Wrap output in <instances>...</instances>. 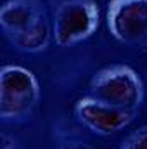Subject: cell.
I'll return each mask as SVG.
<instances>
[{
	"instance_id": "1",
	"label": "cell",
	"mask_w": 147,
	"mask_h": 149,
	"mask_svg": "<svg viewBox=\"0 0 147 149\" xmlns=\"http://www.w3.org/2000/svg\"><path fill=\"white\" fill-rule=\"evenodd\" d=\"M40 101L37 76L19 64H5L0 71V118L19 123L28 120Z\"/></svg>"
},
{
	"instance_id": "6",
	"label": "cell",
	"mask_w": 147,
	"mask_h": 149,
	"mask_svg": "<svg viewBox=\"0 0 147 149\" xmlns=\"http://www.w3.org/2000/svg\"><path fill=\"white\" fill-rule=\"evenodd\" d=\"M47 16L40 0H7L0 9V24L5 35H16L28 30Z\"/></svg>"
},
{
	"instance_id": "3",
	"label": "cell",
	"mask_w": 147,
	"mask_h": 149,
	"mask_svg": "<svg viewBox=\"0 0 147 149\" xmlns=\"http://www.w3.org/2000/svg\"><path fill=\"white\" fill-rule=\"evenodd\" d=\"M101 14L95 0H64L52 16V35L59 47H71L90 38L99 28Z\"/></svg>"
},
{
	"instance_id": "5",
	"label": "cell",
	"mask_w": 147,
	"mask_h": 149,
	"mask_svg": "<svg viewBox=\"0 0 147 149\" xmlns=\"http://www.w3.org/2000/svg\"><path fill=\"white\" fill-rule=\"evenodd\" d=\"M109 33L121 43L147 42V0H109L106 9Z\"/></svg>"
},
{
	"instance_id": "11",
	"label": "cell",
	"mask_w": 147,
	"mask_h": 149,
	"mask_svg": "<svg viewBox=\"0 0 147 149\" xmlns=\"http://www.w3.org/2000/svg\"><path fill=\"white\" fill-rule=\"evenodd\" d=\"M142 50L147 54V42H144V43H142Z\"/></svg>"
},
{
	"instance_id": "10",
	"label": "cell",
	"mask_w": 147,
	"mask_h": 149,
	"mask_svg": "<svg viewBox=\"0 0 147 149\" xmlns=\"http://www.w3.org/2000/svg\"><path fill=\"white\" fill-rule=\"evenodd\" d=\"M2 149H17L16 139L10 137V135H7V134H3L2 135Z\"/></svg>"
},
{
	"instance_id": "9",
	"label": "cell",
	"mask_w": 147,
	"mask_h": 149,
	"mask_svg": "<svg viewBox=\"0 0 147 149\" xmlns=\"http://www.w3.org/2000/svg\"><path fill=\"white\" fill-rule=\"evenodd\" d=\"M57 149H97V148H94L92 144H87L83 141H66V142L59 144Z\"/></svg>"
},
{
	"instance_id": "7",
	"label": "cell",
	"mask_w": 147,
	"mask_h": 149,
	"mask_svg": "<svg viewBox=\"0 0 147 149\" xmlns=\"http://www.w3.org/2000/svg\"><path fill=\"white\" fill-rule=\"evenodd\" d=\"M9 42L12 43V47L19 52H26V54H38L43 52L50 40H54L52 35V21H49L47 16H43L38 23L33 26H30L24 31H19L16 35H9Z\"/></svg>"
},
{
	"instance_id": "4",
	"label": "cell",
	"mask_w": 147,
	"mask_h": 149,
	"mask_svg": "<svg viewBox=\"0 0 147 149\" xmlns=\"http://www.w3.org/2000/svg\"><path fill=\"white\" fill-rule=\"evenodd\" d=\"M139 109H126L101 101L92 95H85L78 99L74 104L76 120L95 135H112L123 128H126L132 121H135Z\"/></svg>"
},
{
	"instance_id": "8",
	"label": "cell",
	"mask_w": 147,
	"mask_h": 149,
	"mask_svg": "<svg viewBox=\"0 0 147 149\" xmlns=\"http://www.w3.org/2000/svg\"><path fill=\"white\" fill-rule=\"evenodd\" d=\"M119 149H147V125H142L126 135L119 144Z\"/></svg>"
},
{
	"instance_id": "2",
	"label": "cell",
	"mask_w": 147,
	"mask_h": 149,
	"mask_svg": "<svg viewBox=\"0 0 147 149\" xmlns=\"http://www.w3.org/2000/svg\"><path fill=\"white\" fill-rule=\"evenodd\" d=\"M88 88L92 97L126 109H139L144 101V83L135 70L126 64H114L97 71Z\"/></svg>"
}]
</instances>
